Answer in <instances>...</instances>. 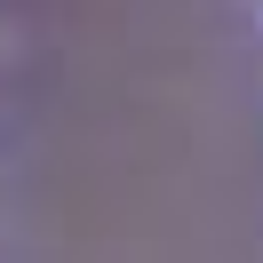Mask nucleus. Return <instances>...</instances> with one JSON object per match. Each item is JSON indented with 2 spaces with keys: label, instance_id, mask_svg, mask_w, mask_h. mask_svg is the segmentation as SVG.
Segmentation results:
<instances>
[]
</instances>
